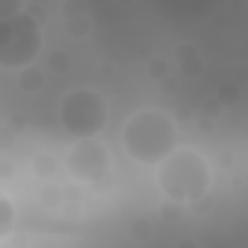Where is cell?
Wrapping results in <instances>:
<instances>
[{
  "label": "cell",
  "mask_w": 248,
  "mask_h": 248,
  "mask_svg": "<svg viewBox=\"0 0 248 248\" xmlns=\"http://www.w3.org/2000/svg\"><path fill=\"white\" fill-rule=\"evenodd\" d=\"M123 146L140 164H161L175 152V126L164 111H138L123 129Z\"/></svg>",
  "instance_id": "1"
},
{
  "label": "cell",
  "mask_w": 248,
  "mask_h": 248,
  "mask_svg": "<svg viewBox=\"0 0 248 248\" xmlns=\"http://www.w3.org/2000/svg\"><path fill=\"white\" fill-rule=\"evenodd\" d=\"M158 184L172 202H196L210 187V170L199 152L175 149L167 161H161Z\"/></svg>",
  "instance_id": "2"
},
{
  "label": "cell",
  "mask_w": 248,
  "mask_h": 248,
  "mask_svg": "<svg viewBox=\"0 0 248 248\" xmlns=\"http://www.w3.org/2000/svg\"><path fill=\"white\" fill-rule=\"evenodd\" d=\"M41 47L38 21L27 9H15L0 18V67L18 70L27 67Z\"/></svg>",
  "instance_id": "3"
},
{
  "label": "cell",
  "mask_w": 248,
  "mask_h": 248,
  "mask_svg": "<svg viewBox=\"0 0 248 248\" xmlns=\"http://www.w3.org/2000/svg\"><path fill=\"white\" fill-rule=\"evenodd\" d=\"M59 117H62V126L79 138V140H88V138H96L108 120V111H105V102L96 91H88V88H79V91H70L62 105H59Z\"/></svg>",
  "instance_id": "4"
},
{
  "label": "cell",
  "mask_w": 248,
  "mask_h": 248,
  "mask_svg": "<svg viewBox=\"0 0 248 248\" xmlns=\"http://www.w3.org/2000/svg\"><path fill=\"white\" fill-rule=\"evenodd\" d=\"M67 170L79 181H99L108 172V152L99 140H76L67 152Z\"/></svg>",
  "instance_id": "5"
}]
</instances>
